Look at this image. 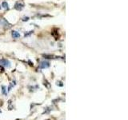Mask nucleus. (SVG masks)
<instances>
[{
    "mask_svg": "<svg viewBox=\"0 0 128 120\" xmlns=\"http://www.w3.org/2000/svg\"><path fill=\"white\" fill-rule=\"evenodd\" d=\"M3 70H4V69H3V67H2V66L0 65V71L2 72V71H3Z\"/></svg>",
    "mask_w": 128,
    "mask_h": 120,
    "instance_id": "nucleus-9",
    "label": "nucleus"
},
{
    "mask_svg": "<svg viewBox=\"0 0 128 120\" xmlns=\"http://www.w3.org/2000/svg\"><path fill=\"white\" fill-rule=\"evenodd\" d=\"M2 93L5 95H7V93L6 92V86H2Z\"/></svg>",
    "mask_w": 128,
    "mask_h": 120,
    "instance_id": "nucleus-6",
    "label": "nucleus"
},
{
    "mask_svg": "<svg viewBox=\"0 0 128 120\" xmlns=\"http://www.w3.org/2000/svg\"><path fill=\"white\" fill-rule=\"evenodd\" d=\"M1 8H2V6H1V5H0V10H1Z\"/></svg>",
    "mask_w": 128,
    "mask_h": 120,
    "instance_id": "nucleus-10",
    "label": "nucleus"
},
{
    "mask_svg": "<svg viewBox=\"0 0 128 120\" xmlns=\"http://www.w3.org/2000/svg\"><path fill=\"white\" fill-rule=\"evenodd\" d=\"M49 67H50V62L47 61H42L40 62V64H39V67L41 69H46V68H48Z\"/></svg>",
    "mask_w": 128,
    "mask_h": 120,
    "instance_id": "nucleus-2",
    "label": "nucleus"
},
{
    "mask_svg": "<svg viewBox=\"0 0 128 120\" xmlns=\"http://www.w3.org/2000/svg\"><path fill=\"white\" fill-rule=\"evenodd\" d=\"M29 20V17H24L23 19V21H28Z\"/></svg>",
    "mask_w": 128,
    "mask_h": 120,
    "instance_id": "nucleus-8",
    "label": "nucleus"
},
{
    "mask_svg": "<svg viewBox=\"0 0 128 120\" xmlns=\"http://www.w3.org/2000/svg\"><path fill=\"white\" fill-rule=\"evenodd\" d=\"M11 35H12V37H13L14 38H18L20 37V34L18 31H12Z\"/></svg>",
    "mask_w": 128,
    "mask_h": 120,
    "instance_id": "nucleus-3",
    "label": "nucleus"
},
{
    "mask_svg": "<svg viewBox=\"0 0 128 120\" xmlns=\"http://www.w3.org/2000/svg\"><path fill=\"white\" fill-rule=\"evenodd\" d=\"M0 65L2 66V67H11V62L7 59H0Z\"/></svg>",
    "mask_w": 128,
    "mask_h": 120,
    "instance_id": "nucleus-1",
    "label": "nucleus"
},
{
    "mask_svg": "<svg viewBox=\"0 0 128 120\" xmlns=\"http://www.w3.org/2000/svg\"><path fill=\"white\" fill-rule=\"evenodd\" d=\"M2 8H4V9H8L9 8V5L7 2H2Z\"/></svg>",
    "mask_w": 128,
    "mask_h": 120,
    "instance_id": "nucleus-5",
    "label": "nucleus"
},
{
    "mask_svg": "<svg viewBox=\"0 0 128 120\" xmlns=\"http://www.w3.org/2000/svg\"><path fill=\"white\" fill-rule=\"evenodd\" d=\"M12 86H13V83H11L10 84V86H9V87H8V91H11V90L12 88Z\"/></svg>",
    "mask_w": 128,
    "mask_h": 120,
    "instance_id": "nucleus-7",
    "label": "nucleus"
},
{
    "mask_svg": "<svg viewBox=\"0 0 128 120\" xmlns=\"http://www.w3.org/2000/svg\"><path fill=\"white\" fill-rule=\"evenodd\" d=\"M0 113H2V111H1V110H0Z\"/></svg>",
    "mask_w": 128,
    "mask_h": 120,
    "instance_id": "nucleus-11",
    "label": "nucleus"
},
{
    "mask_svg": "<svg viewBox=\"0 0 128 120\" xmlns=\"http://www.w3.org/2000/svg\"><path fill=\"white\" fill-rule=\"evenodd\" d=\"M23 8V5L22 3H17L15 5V9L18 11H21Z\"/></svg>",
    "mask_w": 128,
    "mask_h": 120,
    "instance_id": "nucleus-4",
    "label": "nucleus"
}]
</instances>
